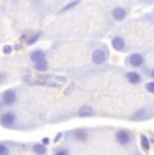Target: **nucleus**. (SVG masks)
Masks as SVG:
<instances>
[{
	"label": "nucleus",
	"instance_id": "2eb2a0df",
	"mask_svg": "<svg viewBox=\"0 0 154 155\" xmlns=\"http://www.w3.org/2000/svg\"><path fill=\"white\" fill-rule=\"evenodd\" d=\"M80 4V0H73V2H70V3H68L65 7H62L61 10H60V12H66V11H69V10H72V8H75L77 7V5Z\"/></svg>",
	"mask_w": 154,
	"mask_h": 155
},
{
	"label": "nucleus",
	"instance_id": "4be33fe9",
	"mask_svg": "<svg viewBox=\"0 0 154 155\" xmlns=\"http://www.w3.org/2000/svg\"><path fill=\"white\" fill-rule=\"evenodd\" d=\"M5 80V73H0V84Z\"/></svg>",
	"mask_w": 154,
	"mask_h": 155
},
{
	"label": "nucleus",
	"instance_id": "0eeeda50",
	"mask_svg": "<svg viewBox=\"0 0 154 155\" xmlns=\"http://www.w3.org/2000/svg\"><path fill=\"white\" fill-rule=\"evenodd\" d=\"M149 119V113H147V109L142 108V109H138L130 116V120L132 121H141V120H146Z\"/></svg>",
	"mask_w": 154,
	"mask_h": 155
},
{
	"label": "nucleus",
	"instance_id": "6e6552de",
	"mask_svg": "<svg viewBox=\"0 0 154 155\" xmlns=\"http://www.w3.org/2000/svg\"><path fill=\"white\" fill-rule=\"evenodd\" d=\"M127 16V11L123 7H116L112 10V18H114L116 22H123Z\"/></svg>",
	"mask_w": 154,
	"mask_h": 155
},
{
	"label": "nucleus",
	"instance_id": "bb28decb",
	"mask_svg": "<svg viewBox=\"0 0 154 155\" xmlns=\"http://www.w3.org/2000/svg\"><path fill=\"white\" fill-rule=\"evenodd\" d=\"M2 108H3V103H0V112H2Z\"/></svg>",
	"mask_w": 154,
	"mask_h": 155
},
{
	"label": "nucleus",
	"instance_id": "dca6fc26",
	"mask_svg": "<svg viewBox=\"0 0 154 155\" xmlns=\"http://www.w3.org/2000/svg\"><path fill=\"white\" fill-rule=\"evenodd\" d=\"M34 66H35V70H38V71H46L47 68H49V65H47V61L45 59V61H41V62L34 64Z\"/></svg>",
	"mask_w": 154,
	"mask_h": 155
},
{
	"label": "nucleus",
	"instance_id": "39448f33",
	"mask_svg": "<svg viewBox=\"0 0 154 155\" xmlns=\"http://www.w3.org/2000/svg\"><path fill=\"white\" fill-rule=\"evenodd\" d=\"M127 62H129L132 68H141L142 65L145 64V58H143V55L139 54V53H132V54L129 57Z\"/></svg>",
	"mask_w": 154,
	"mask_h": 155
},
{
	"label": "nucleus",
	"instance_id": "6ab92c4d",
	"mask_svg": "<svg viewBox=\"0 0 154 155\" xmlns=\"http://www.w3.org/2000/svg\"><path fill=\"white\" fill-rule=\"evenodd\" d=\"M12 50H14V47L11 46V45H4V46H3V53H4V54H11V53H12Z\"/></svg>",
	"mask_w": 154,
	"mask_h": 155
},
{
	"label": "nucleus",
	"instance_id": "20e7f679",
	"mask_svg": "<svg viewBox=\"0 0 154 155\" xmlns=\"http://www.w3.org/2000/svg\"><path fill=\"white\" fill-rule=\"evenodd\" d=\"M91 58H92L93 64L102 65V64H104V62L107 61V53H105L104 50H102V49H96V50H93Z\"/></svg>",
	"mask_w": 154,
	"mask_h": 155
},
{
	"label": "nucleus",
	"instance_id": "5701e85b",
	"mask_svg": "<svg viewBox=\"0 0 154 155\" xmlns=\"http://www.w3.org/2000/svg\"><path fill=\"white\" fill-rule=\"evenodd\" d=\"M61 138H62V134H58L57 138H54V142H55V143H58V142L61 140Z\"/></svg>",
	"mask_w": 154,
	"mask_h": 155
},
{
	"label": "nucleus",
	"instance_id": "412c9836",
	"mask_svg": "<svg viewBox=\"0 0 154 155\" xmlns=\"http://www.w3.org/2000/svg\"><path fill=\"white\" fill-rule=\"evenodd\" d=\"M54 154L55 155H68L69 151H68L66 148H57V150H54Z\"/></svg>",
	"mask_w": 154,
	"mask_h": 155
},
{
	"label": "nucleus",
	"instance_id": "f257e3e1",
	"mask_svg": "<svg viewBox=\"0 0 154 155\" xmlns=\"http://www.w3.org/2000/svg\"><path fill=\"white\" fill-rule=\"evenodd\" d=\"M16 121V116L12 111H7L0 116V126L4 128H12Z\"/></svg>",
	"mask_w": 154,
	"mask_h": 155
},
{
	"label": "nucleus",
	"instance_id": "423d86ee",
	"mask_svg": "<svg viewBox=\"0 0 154 155\" xmlns=\"http://www.w3.org/2000/svg\"><path fill=\"white\" fill-rule=\"evenodd\" d=\"M126 80L130 82V84L132 85H138L142 82V76L139 73H137V71L131 70V71H127L126 73Z\"/></svg>",
	"mask_w": 154,
	"mask_h": 155
},
{
	"label": "nucleus",
	"instance_id": "a878e982",
	"mask_svg": "<svg viewBox=\"0 0 154 155\" xmlns=\"http://www.w3.org/2000/svg\"><path fill=\"white\" fill-rule=\"evenodd\" d=\"M150 143H154V135L152 136V138H150Z\"/></svg>",
	"mask_w": 154,
	"mask_h": 155
},
{
	"label": "nucleus",
	"instance_id": "aec40b11",
	"mask_svg": "<svg viewBox=\"0 0 154 155\" xmlns=\"http://www.w3.org/2000/svg\"><path fill=\"white\" fill-rule=\"evenodd\" d=\"M145 89H146L149 93H154V81H150L145 85Z\"/></svg>",
	"mask_w": 154,
	"mask_h": 155
},
{
	"label": "nucleus",
	"instance_id": "ddd939ff",
	"mask_svg": "<svg viewBox=\"0 0 154 155\" xmlns=\"http://www.w3.org/2000/svg\"><path fill=\"white\" fill-rule=\"evenodd\" d=\"M150 146H152L150 139L147 138L146 135H141V147H142V150H143L145 153H147V151L150 150Z\"/></svg>",
	"mask_w": 154,
	"mask_h": 155
},
{
	"label": "nucleus",
	"instance_id": "b1692460",
	"mask_svg": "<svg viewBox=\"0 0 154 155\" xmlns=\"http://www.w3.org/2000/svg\"><path fill=\"white\" fill-rule=\"evenodd\" d=\"M42 143H43L45 146L49 144V143H50V139H49V138H43V139H42Z\"/></svg>",
	"mask_w": 154,
	"mask_h": 155
},
{
	"label": "nucleus",
	"instance_id": "f8f14e48",
	"mask_svg": "<svg viewBox=\"0 0 154 155\" xmlns=\"http://www.w3.org/2000/svg\"><path fill=\"white\" fill-rule=\"evenodd\" d=\"M32 151H34V154H37V155H45L47 153V148L42 142L34 143V144H32Z\"/></svg>",
	"mask_w": 154,
	"mask_h": 155
},
{
	"label": "nucleus",
	"instance_id": "a211bd4d",
	"mask_svg": "<svg viewBox=\"0 0 154 155\" xmlns=\"http://www.w3.org/2000/svg\"><path fill=\"white\" fill-rule=\"evenodd\" d=\"M39 37H41V32H38V34H35V35H32V37L30 38V39L27 41V45H34L35 42H37L38 39H39Z\"/></svg>",
	"mask_w": 154,
	"mask_h": 155
},
{
	"label": "nucleus",
	"instance_id": "393cba45",
	"mask_svg": "<svg viewBox=\"0 0 154 155\" xmlns=\"http://www.w3.org/2000/svg\"><path fill=\"white\" fill-rule=\"evenodd\" d=\"M150 77H152V78L154 80V69H152V70H150Z\"/></svg>",
	"mask_w": 154,
	"mask_h": 155
},
{
	"label": "nucleus",
	"instance_id": "9b49d317",
	"mask_svg": "<svg viewBox=\"0 0 154 155\" xmlns=\"http://www.w3.org/2000/svg\"><path fill=\"white\" fill-rule=\"evenodd\" d=\"M77 115H79L80 117H89V116L93 115V109L91 108L89 105H82V107H80Z\"/></svg>",
	"mask_w": 154,
	"mask_h": 155
},
{
	"label": "nucleus",
	"instance_id": "4468645a",
	"mask_svg": "<svg viewBox=\"0 0 154 155\" xmlns=\"http://www.w3.org/2000/svg\"><path fill=\"white\" fill-rule=\"evenodd\" d=\"M75 138H76V140H79V142H85L88 139V132L84 130H79L75 134Z\"/></svg>",
	"mask_w": 154,
	"mask_h": 155
},
{
	"label": "nucleus",
	"instance_id": "f03ea898",
	"mask_svg": "<svg viewBox=\"0 0 154 155\" xmlns=\"http://www.w3.org/2000/svg\"><path fill=\"white\" fill-rule=\"evenodd\" d=\"M16 99H18L16 92L12 91V89H7V91H4L2 94V103H3V105H5V107L14 105V104L16 103Z\"/></svg>",
	"mask_w": 154,
	"mask_h": 155
},
{
	"label": "nucleus",
	"instance_id": "1a4fd4ad",
	"mask_svg": "<svg viewBox=\"0 0 154 155\" xmlns=\"http://www.w3.org/2000/svg\"><path fill=\"white\" fill-rule=\"evenodd\" d=\"M112 47H114L116 51H123L124 47H126V42H124V38L120 37V35H118V37H114L112 38Z\"/></svg>",
	"mask_w": 154,
	"mask_h": 155
},
{
	"label": "nucleus",
	"instance_id": "7ed1b4c3",
	"mask_svg": "<svg viewBox=\"0 0 154 155\" xmlns=\"http://www.w3.org/2000/svg\"><path fill=\"white\" fill-rule=\"evenodd\" d=\"M115 138H116V142L119 143L120 146H127L132 140V135L126 130H119L116 132V135H115Z\"/></svg>",
	"mask_w": 154,
	"mask_h": 155
},
{
	"label": "nucleus",
	"instance_id": "f3484780",
	"mask_svg": "<svg viewBox=\"0 0 154 155\" xmlns=\"http://www.w3.org/2000/svg\"><path fill=\"white\" fill-rule=\"evenodd\" d=\"M10 154V148L7 147V144L0 143V155H8Z\"/></svg>",
	"mask_w": 154,
	"mask_h": 155
},
{
	"label": "nucleus",
	"instance_id": "9d476101",
	"mask_svg": "<svg viewBox=\"0 0 154 155\" xmlns=\"http://www.w3.org/2000/svg\"><path fill=\"white\" fill-rule=\"evenodd\" d=\"M31 61L34 62V64H37V62H41V61H45L46 59V54L43 50H34V51L31 53Z\"/></svg>",
	"mask_w": 154,
	"mask_h": 155
}]
</instances>
